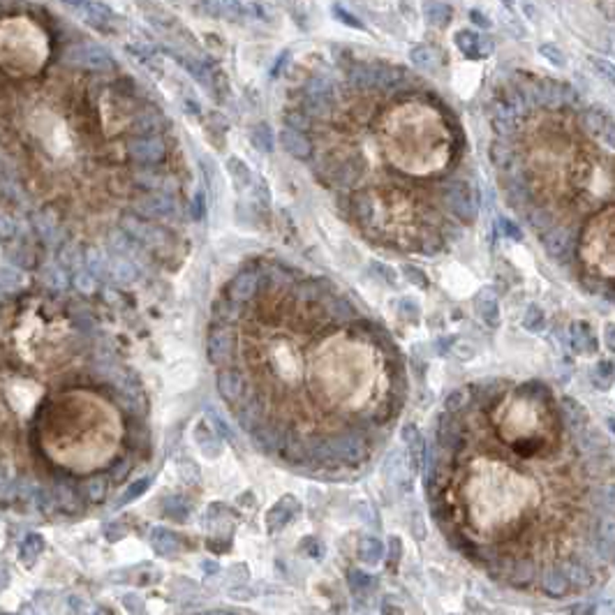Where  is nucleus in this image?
<instances>
[{
	"instance_id": "473e14b6",
	"label": "nucleus",
	"mask_w": 615,
	"mask_h": 615,
	"mask_svg": "<svg viewBox=\"0 0 615 615\" xmlns=\"http://www.w3.org/2000/svg\"><path fill=\"white\" fill-rule=\"evenodd\" d=\"M567 576H569V583L574 585V588H578V590H585V588H590L592 585V574L588 569L583 567V564H578V562H571L567 569Z\"/></svg>"
},
{
	"instance_id": "37998d69",
	"label": "nucleus",
	"mask_w": 615,
	"mask_h": 615,
	"mask_svg": "<svg viewBox=\"0 0 615 615\" xmlns=\"http://www.w3.org/2000/svg\"><path fill=\"white\" fill-rule=\"evenodd\" d=\"M500 229H502V234L506 238H511V241H520V238H523V231H520V227L509 218H500Z\"/></svg>"
},
{
	"instance_id": "4d7b16f0",
	"label": "nucleus",
	"mask_w": 615,
	"mask_h": 615,
	"mask_svg": "<svg viewBox=\"0 0 615 615\" xmlns=\"http://www.w3.org/2000/svg\"><path fill=\"white\" fill-rule=\"evenodd\" d=\"M606 423H609V428L615 433V417H609V419H606Z\"/></svg>"
},
{
	"instance_id": "864d4df0",
	"label": "nucleus",
	"mask_w": 615,
	"mask_h": 615,
	"mask_svg": "<svg viewBox=\"0 0 615 615\" xmlns=\"http://www.w3.org/2000/svg\"><path fill=\"white\" fill-rule=\"evenodd\" d=\"M571 615H595V606L592 604H574L571 606Z\"/></svg>"
},
{
	"instance_id": "2f4dec72",
	"label": "nucleus",
	"mask_w": 615,
	"mask_h": 615,
	"mask_svg": "<svg viewBox=\"0 0 615 615\" xmlns=\"http://www.w3.org/2000/svg\"><path fill=\"white\" fill-rule=\"evenodd\" d=\"M250 141L255 143V148H259L262 153H271L273 150V132L266 123H259V125L252 127L250 132Z\"/></svg>"
},
{
	"instance_id": "c03bdc74",
	"label": "nucleus",
	"mask_w": 615,
	"mask_h": 615,
	"mask_svg": "<svg viewBox=\"0 0 615 615\" xmlns=\"http://www.w3.org/2000/svg\"><path fill=\"white\" fill-rule=\"evenodd\" d=\"M12 282L19 287V282H21V273H19V271H12L10 266L5 264V266H3V289H5V294H10L12 289H14V287H12Z\"/></svg>"
},
{
	"instance_id": "a878e982",
	"label": "nucleus",
	"mask_w": 615,
	"mask_h": 615,
	"mask_svg": "<svg viewBox=\"0 0 615 615\" xmlns=\"http://www.w3.org/2000/svg\"><path fill=\"white\" fill-rule=\"evenodd\" d=\"M592 502L599 511H604L606 516H615V483H604L592 490Z\"/></svg>"
},
{
	"instance_id": "f03ea898",
	"label": "nucleus",
	"mask_w": 615,
	"mask_h": 615,
	"mask_svg": "<svg viewBox=\"0 0 615 615\" xmlns=\"http://www.w3.org/2000/svg\"><path fill=\"white\" fill-rule=\"evenodd\" d=\"M472 483L476 488L469 495V511L481 525L506 523L534 500L532 483L497 462H481L474 469Z\"/></svg>"
},
{
	"instance_id": "a19ab883",
	"label": "nucleus",
	"mask_w": 615,
	"mask_h": 615,
	"mask_svg": "<svg viewBox=\"0 0 615 615\" xmlns=\"http://www.w3.org/2000/svg\"><path fill=\"white\" fill-rule=\"evenodd\" d=\"M590 65L595 68V72H597L599 77L606 79V81L615 86V65L611 61H604V58H595V56H592L590 58Z\"/></svg>"
},
{
	"instance_id": "9d476101",
	"label": "nucleus",
	"mask_w": 615,
	"mask_h": 615,
	"mask_svg": "<svg viewBox=\"0 0 615 615\" xmlns=\"http://www.w3.org/2000/svg\"><path fill=\"white\" fill-rule=\"evenodd\" d=\"M456 47L460 49V54H465L467 58H472V61H479V58H486L493 54V40L488 38V35H479V33H472V31H458L456 33Z\"/></svg>"
},
{
	"instance_id": "4be33fe9",
	"label": "nucleus",
	"mask_w": 615,
	"mask_h": 615,
	"mask_svg": "<svg viewBox=\"0 0 615 615\" xmlns=\"http://www.w3.org/2000/svg\"><path fill=\"white\" fill-rule=\"evenodd\" d=\"M148 539H150V546H153V551L157 555H164V558H169V555L178 553V548H180L178 537L171 530H167V527H153V530H150V537Z\"/></svg>"
},
{
	"instance_id": "cd10ccee",
	"label": "nucleus",
	"mask_w": 615,
	"mask_h": 615,
	"mask_svg": "<svg viewBox=\"0 0 615 615\" xmlns=\"http://www.w3.org/2000/svg\"><path fill=\"white\" fill-rule=\"evenodd\" d=\"M560 414H562L564 421L571 426V428H576V426H583L585 419H588V414H585V407L578 400H574V398H562Z\"/></svg>"
},
{
	"instance_id": "f3484780",
	"label": "nucleus",
	"mask_w": 615,
	"mask_h": 615,
	"mask_svg": "<svg viewBox=\"0 0 615 615\" xmlns=\"http://www.w3.org/2000/svg\"><path fill=\"white\" fill-rule=\"evenodd\" d=\"M474 306H476V313H479V317L488 327H497V324H500V301H497V296L490 287L479 289Z\"/></svg>"
},
{
	"instance_id": "bb28decb",
	"label": "nucleus",
	"mask_w": 615,
	"mask_h": 615,
	"mask_svg": "<svg viewBox=\"0 0 615 615\" xmlns=\"http://www.w3.org/2000/svg\"><path fill=\"white\" fill-rule=\"evenodd\" d=\"M590 380L599 391L611 389L615 382V364L613 361H599V364L590 371Z\"/></svg>"
},
{
	"instance_id": "ddd939ff",
	"label": "nucleus",
	"mask_w": 615,
	"mask_h": 615,
	"mask_svg": "<svg viewBox=\"0 0 615 615\" xmlns=\"http://www.w3.org/2000/svg\"><path fill=\"white\" fill-rule=\"evenodd\" d=\"M278 139H280V146L285 148L292 157H296V160H308V157H313V141H310L303 132H299V130L282 127Z\"/></svg>"
},
{
	"instance_id": "c9c22d12",
	"label": "nucleus",
	"mask_w": 615,
	"mask_h": 615,
	"mask_svg": "<svg viewBox=\"0 0 615 615\" xmlns=\"http://www.w3.org/2000/svg\"><path fill=\"white\" fill-rule=\"evenodd\" d=\"M58 262H61L68 271H72V269H79V266H81L86 259L81 257V252H79L75 245L65 243L63 248H61V252H58Z\"/></svg>"
},
{
	"instance_id": "de8ad7c7",
	"label": "nucleus",
	"mask_w": 615,
	"mask_h": 615,
	"mask_svg": "<svg viewBox=\"0 0 615 615\" xmlns=\"http://www.w3.org/2000/svg\"><path fill=\"white\" fill-rule=\"evenodd\" d=\"M123 604H125L127 611H132V615H143V613H146V609H143V604H141V599L134 597V595H130V597L123 599Z\"/></svg>"
},
{
	"instance_id": "f704fd0d",
	"label": "nucleus",
	"mask_w": 615,
	"mask_h": 615,
	"mask_svg": "<svg viewBox=\"0 0 615 615\" xmlns=\"http://www.w3.org/2000/svg\"><path fill=\"white\" fill-rule=\"evenodd\" d=\"M347 583H350V588L354 592H368L375 588V576L368 574V571L354 569L350 571V576H347Z\"/></svg>"
},
{
	"instance_id": "7ed1b4c3",
	"label": "nucleus",
	"mask_w": 615,
	"mask_h": 615,
	"mask_svg": "<svg viewBox=\"0 0 615 615\" xmlns=\"http://www.w3.org/2000/svg\"><path fill=\"white\" fill-rule=\"evenodd\" d=\"M444 206L462 222H472L479 213V192L469 180H453L442 192Z\"/></svg>"
},
{
	"instance_id": "8fccbe9b",
	"label": "nucleus",
	"mask_w": 615,
	"mask_h": 615,
	"mask_svg": "<svg viewBox=\"0 0 615 615\" xmlns=\"http://www.w3.org/2000/svg\"><path fill=\"white\" fill-rule=\"evenodd\" d=\"M373 269L375 271H382V278L389 280V285H396V282H398V276H396V271L391 269V266H384V264H380V262H373Z\"/></svg>"
},
{
	"instance_id": "1a4fd4ad",
	"label": "nucleus",
	"mask_w": 615,
	"mask_h": 615,
	"mask_svg": "<svg viewBox=\"0 0 615 615\" xmlns=\"http://www.w3.org/2000/svg\"><path fill=\"white\" fill-rule=\"evenodd\" d=\"M68 61L72 65H79V68H88L93 72L107 70V68H111V65H114L111 56L107 54L102 47H98V45H72L70 52H68Z\"/></svg>"
},
{
	"instance_id": "6e6d98bb",
	"label": "nucleus",
	"mask_w": 615,
	"mask_h": 615,
	"mask_svg": "<svg viewBox=\"0 0 615 615\" xmlns=\"http://www.w3.org/2000/svg\"><path fill=\"white\" fill-rule=\"evenodd\" d=\"M199 615H238V613H229V611H206V613H199Z\"/></svg>"
},
{
	"instance_id": "79ce46f5",
	"label": "nucleus",
	"mask_w": 615,
	"mask_h": 615,
	"mask_svg": "<svg viewBox=\"0 0 615 615\" xmlns=\"http://www.w3.org/2000/svg\"><path fill=\"white\" fill-rule=\"evenodd\" d=\"M164 513H167L169 518L185 520V518H187V513H190V506L183 504L180 500H169L167 504H164Z\"/></svg>"
},
{
	"instance_id": "603ef678",
	"label": "nucleus",
	"mask_w": 615,
	"mask_h": 615,
	"mask_svg": "<svg viewBox=\"0 0 615 615\" xmlns=\"http://www.w3.org/2000/svg\"><path fill=\"white\" fill-rule=\"evenodd\" d=\"M604 343L611 352H615V324L613 322H609L604 327Z\"/></svg>"
},
{
	"instance_id": "5701e85b",
	"label": "nucleus",
	"mask_w": 615,
	"mask_h": 615,
	"mask_svg": "<svg viewBox=\"0 0 615 615\" xmlns=\"http://www.w3.org/2000/svg\"><path fill=\"white\" fill-rule=\"evenodd\" d=\"M107 276L120 285H127L137 278V266L127 257H107Z\"/></svg>"
},
{
	"instance_id": "7c9ffc66",
	"label": "nucleus",
	"mask_w": 615,
	"mask_h": 615,
	"mask_svg": "<svg viewBox=\"0 0 615 615\" xmlns=\"http://www.w3.org/2000/svg\"><path fill=\"white\" fill-rule=\"evenodd\" d=\"M523 327L527 331H532V334H539V331H544L546 327V313L544 308L537 306V303H530L523 315Z\"/></svg>"
},
{
	"instance_id": "09e8293b",
	"label": "nucleus",
	"mask_w": 615,
	"mask_h": 615,
	"mask_svg": "<svg viewBox=\"0 0 615 615\" xmlns=\"http://www.w3.org/2000/svg\"><path fill=\"white\" fill-rule=\"evenodd\" d=\"M204 215H206V197H204V192H194V218L197 220H204Z\"/></svg>"
},
{
	"instance_id": "13d9d810",
	"label": "nucleus",
	"mask_w": 615,
	"mask_h": 615,
	"mask_svg": "<svg viewBox=\"0 0 615 615\" xmlns=\"http://www.w3.org/2000/svg\"><path fill=\"white\" fill-rule=\"evenodd\" d=\"M93 615H104V613H102V611H98V613H93Z\"/></svg>"
},
{
	"instance_id": "5fc2aeb1",
	"label": "nucleus",
	"mask_w": 615,
	"mask_h": 615,
	"mask_svg": "<svg viewBox=\"0 0 615 615\" xmlns=\"http://www.w3.org/2000/svg\"><path fill=\"white\" fill-rule=\"evenodd\" d=\"M285 61H287V52H282V54H280V61H278V63H276V65H273V68H271V75H273V77H278V75H280V72H278V70H280V65H282V63H285Z\"/></svg>"
},
{
	"instance_id": "9b49d317",
	"label": "nucleus",
	"mask_w": 615,
	"mask_h": 615,
	"mask_svg": "<svg viewBox=\"0 0 615 615\" xmlns=\"http://www.w3.org/2000/svg\"><path fill=\"white\" fill-rule=\"evenodd\" d=\"M296 513H301V502L294 495H282L266 513V527L269 532H280L294 520Z\"/></svg>"
},
{
	"instance_id": "dca6fc26",
	"label": "nucleus",
	"mask_w": 615,
	"mask_h": 615,
	"mask_svg": "<svg viewBox=\"0 0 615 615\" xmlns=\"http://www.w3.org/2000/svg\"><path fill=\"white\" fill-rule=\"evenodd\" d=\"M569 340H571V350L581 357H590V354L597 352V338L592 334L590 324L585 322H574L569 329Z\"/></svg>"
},
{
	"instance_id": "72a5a7b5",
	"label": "nucleus",
	"mask_w": 615,
	"mask_h": 615,
	"mask_svg": "<svg viewBox=\"0 0 615 615\" xmlns=\"http://www.w3.org/2000/svg\"><path fill=\"white\" fill-rule=\"evenodd\" d=\"M410 58H412V63H414L419 70H423V72L435 70V54H433L428 47H423V45L412 47Z\"/></svg>"
},
{
	"instance_id": "0eeeda50",
	"label": "nucleus",
	"mask_w": 615,
	"mask_h": 615,
	"mask_svg": "<svg viewBox=\"0 0 615 615\" xmlns=\"http://www.w3.org/2000/svg\"><path fill=\"white\" fill-rule=\"evenodd\" d=\"M259 292H262V273L250 271V269L234 276L229 280V285L224 287V296H227L229 301L238 303V306H243V303H248L250 299H255Z\"/></svg>"
},
{
	"instance_id": "f257e3e1",
	"label": "nucleus",
	"mask_w": 615,
	"mask_h": 615,
	"mask_svg": "<svg viewBox=\"0 0 615 615\" xmlns=\"http://www.w3.org/2000/svg\"><path fill=\"white\" fill-rule=\"evenodd\" d=\"M551 394L544 384H525L511 391L495 410L500 435L520 453H534L553 435Z\"/></svg>"
},
{
	"instance_id": "aec40b11",
	"label": "nucleus",
	"mask_w": 615,
	"mask_h": 615,
	"mask_svg": "<svg viewBox=\"0 0 615 615\" xmlns=\"http://www.w3.org/2000/svg\"><path fill=\"white\" fill-rule=\"evenodd\" d=\"M382 472H384L387 481L394 483V486H400V483L410 479L407 465H405V456L398 451V449L389 451V456L384 458V465H382Z\"/></svg>"
},
{
	"instance_id": "f8f14e48",
	"label": "nucleus",
	"mask_w": 615,
	"mask_h": 615,
	"mask_svg": "<svg viewBox=\"0 0 615 615\" xmlns=\"http://www.w3.org/2000/svg\"><path fill=\"white\" fill-rule=\"evenodd\" d=\"M137 211L143 213L146 218H171L173 211H176V201L164 190L146 192L137 204Z\"/></svg>"
},
{
	"instance_id": "a211bd4d",
	"label": "nucleus",
	"mask_w": 615,
	"mask_h": 615,
	"mask_svg": "<svg viewBox=\"0 0 615 615\" xmlns=\"http://www.w3.org/2000/svg\"><path fill=\"white\" fill-rule=\"evenodd\" d=\"M595 546L604 560L615 558V520L613 518L599 520V525L595 530Z\"/></svg>"
},
{
	"instance_id": "39448f33",
	"label": "nucleus",
	"mask_w": 615,
	"mask_h": 615,
	"mask_svg": "<svg viewBox=\"0 0 615 615\" xmlns=\"http://www.w3.org/2000/svg\"><path fill=\"white\" fill-rule=\"evenodd\" d=\"M206 350H208V359L215 366H227L231 359H234L236 350V336L229 331V324H211V331H208V340H206Z\"/></svg>"
},
{
	"instance_id": "4c0bfd02",
	"label": "nucleus",
	"mask_w": 615,
	"mask_h": 615,
	"mask_svg": "<svg viewBox=\"0 0 615 615\" xmlns=\"http://www.w3.org/2000/svg\"><path fill=\"white\" fill-rule=\"evenodd\" d=\"M539 54L541 58H546L548 63L553 65V68H567V56H564V52L560 47L551 45V42H544V45H539Z\"/></svg>"
},
{
	"instance_id": "423d86ee",
	"label": "nucleus",
	"mask_w": 615,
	"mask_h": 615,
	"mask_svg": "<svg viewBox=\"0 0 615 615\" xmlns=\"http://www.w3.org/2000/svg\"><path fill=\"white\" fill-rule=\"evenodd\" d=\"M583 127L595 137L599 143H604L606 148L615 150V118L609 116L599 107H590L581 114Z\"/></svg>"
},
{
	"instance_id": "c756f323",
	"label": "nucleus",
	"mask_w": 615,
	"mask_h": 615,
	"mask_svg": "<svg viewBox=\"0 0 615 615\" xmlns=\"http://www.w3.org/2000/svg\"><path fill=\"white\" fill-rule=\"evenodd\" d=\"M42 551H45V537H42V534H35V532L26 534L19 546V555L24 562H33L35 558H40Z\"/></svg>"
},
{
	"instance_id": "6ab92c4d",
	"label": "nucleus",
	"mask_w": 615,
	"mask_h": 615,
	"mask_svg": "<svg viewBox=\"0 0 615 615\" xmlns=\"http://www.w3.org/2000/svg\"><path fill=\"white\" fill-rule=\"evenodd\" d=\"M194 439H197L201 453H204L206 458H218L222 453V437L208 428L206 421H199L194 426Z\"/></svg>"
},
{
	"instance_id": "49530a36",
	"label": "nucleus",
	"mask_w": 615,
	"mask_h": 615,
	"mask_svg": "<svg viewBox=\"0 0 615 615\" xmlns=\"http://www.w3.org/2000/svg\"><path fill=\"white\" fill-rule=\"evenodd\" d=\"M104 488H107V483L102 479H95V481H91V483H86V486H84L86 495H88L91 500H102Z\"/></svg>"
},
{
	"instance_id": "2eb2a0df",
	"label": "nucleus",
	"mask_w": 615,
	"mask_h": 615,
	"mask_svg": "<svg viewBox=\"0 0 615 615\" xmlns=\"http://www.w3.org/2000/svg\"><path fill=\"white\" fill-rule=\"evenodd\" d=\"M400 437H403L405 446H407L412 469H419L426 462V456H428V449H426V439L421 435V430H419L414 423H405L400 430Z\"/></svg>"
},
{
	"instance_id": "ea45409f",
	"label": "nucleus",
	"mask_w": 615,
	"mask_h": 615,
	"mask_svg": "<svg viewBox=\"0 0 615 615\" xmlns=\"http://www.w3.org/2000/svg\"><path fill=\"white\" fill-rule=\"evenodd\" d=\"M403 276H405V280L412 282V285L419 287V289H428L430 287V282H428V278H426V273L421 269H417V266H412V264H405L403 266Z\"/></svg>"
},
{
	"instance_id": "e433bc0d",
	"label": "nucleus",
	"mask_w": 615,
	"mask_h": 615,
	"mask_svg": "<svg viewBox=\"0 0 615 615\" xmlns=\"http://www.w3.org/2000/svg\"><path fill=\"white\" fill-rule=\"evenodd\" d=\"M150 483H153V479H150V476H141V479L132 481V483H130V486L125 488V493L120 495L118 506L127 504V502H132V500H137V497H139L141 493H146V490L150 488Z\"/></svg>"
},
{
	"instance_id": "393cba45",
	"label": "nucleus",
	"mask_w": 615,
	"mask_h": 615,
	"mask_svg": "<svg viewBox=\"0 0 615 615\" xmlns=\"http://www.w3.org/2000/svg\"><path fill=\"white\" fill-rule=\"evenodd\" d=\"M357 555L361 562L377 564L382 558H384V546H382V541L377 537H364L357 546Z\"/></svg>"
},
{
	"instance_id": "6e6552de",
	"label": "nucleus",
	"mask_w": 615,
	"mask_h": 615,
	"mask_svg": "<svg viewBox=\"0 0 615 615\" xmlns=\"http://www.w3.org/2000/svg\"><path fill=\"white\" fill-rule=\"evenodd\" d=\"M215 384H218L220 398L224 405H229L231 412L248 405V387L236 371H220L218 377H215Z\"/></svg>"
},
{
	"instance_id": "4468645a",
	"label": "nucleus",
	"mask_w": 615,
	"mask_h": 615,
	"mask_svg": "<svg viewBox=\"0 0 615 615\" xmlns=\"http://www.w3.org/2000/svg\"><path fill=\"white\" fill-rule=\"evenodd\" d=\"M541 243H544V248L551 257L567 259L571 248H574V236H571L569 229H564V227H551L541 234Z\"/></svg>"
},
{
	"instance_id": "58836bf2",
	"label": "nucleus",
	"mask_w": 615,
	"mask_h": 615,
	"mask_svg": "<svg viewBox=\"0 0 615 615\" xmlns=\"http://www.w3.org/2000/svg\"><path fill=\"white\" fill-rule=\"evenodd\" d=\"M331 12L336 14V19L340 21V24H345V26H350V28H357V31H366V26H364V21L361 19H357L354 17L352 12H347L343 5L340 3H334L331 5Z\"/></svg>"
},
{
	"instance_id": "3c124183",
	"label": "nucleus",
	"mask_w": 615,
	"mask_h": 615,
	"mask_svg": "<svg viewBox=\"0 0 615 615\" xmlns=\"http://www.w3.org/2000/svg\"><path fill=\"white\" fill-rule=\"evenodd\" d=\"M469 19H472V24H474V26H479V28H490V26H493V21H490V19L486 17V14L479 12V10H472V12H469Z\"/></svg>"
},
{
	"instance_id": "c85d7f7f",
	"label": "nucleus",
	"mask_w": 615,
	"mask_h": 615,
	"mask_svg": "<svg viewBox=\"0 0 615 615\" xmlns=\"http://www.w3.org/2000/svg\"><path fill=\"white\" fill-rule=\"evenodd\" d=\"M426 21L435 28H446L451 21V5L449 3H426L423 5Z\"/></svg>"
},
{
	"instance_id": "412c9836",
	"label": "nucleus",
	"mask_w": 615,
	"mask_h": 615,
	"mask_svg": "<svg viewBox=\"0 0 615 615\" xmlns=\"http://www.w3.org/2000/svg\"><path fill=\"white\" fill-rule=\"evenodd\" d=\"M541 588H544L546 595H551V597H562V595H567V590L571 588L567 571H564V569H558V567L546 569L544 574H541Z\"/></svg>"
},
{
	"instance_id": "20e7f679",
	"label": "nucleus",
	"mask_w": 615,
	"mask_h": 615,
	"mask_svg": "<svg viewBox=\"0 0 615 615\" xmlns=\"http://www.w3.org/2000/svg\"><path fill=\"white\" fill-rule=\"evenodd\" d=\"M127 160L137 164L139 169H153L155 164H160L167 155V141L164 137H132L125 146Z\"/></svg>"
},
{
	"instance_id": "b1692460",
	"label": "nucleus",
	"mask_w": 615,
	"mask_h": 615,
	"mask_svg": "<svg viewBox=\"0 0 615 615\" xmlns=\"http://www.w3.org/2000/svg\"><path fill=\"white\" fill-rule=\"evenodd\" d=\"M224 167H227V173H229V178H231V183H234V187H236L238 192L248 190V187L255 183L250 167L241 160V157H229Z\"/></svg>"
},
{
	"instance_id": "a18cd8bd",
	"label": "nucleus",
	"mask_w": 615,
	"mask_h": 615,
	"mask_svg": "<svg viewBox=\"0 0 615 615\" xmlns=\"http://www.w3.org/2000/svg\"><path fill=\"white\" fill-rule=\"evenodd\" d=\"M75 285H77L79 292L91 294L93 289H95V276H88V273H77V276H75Z\"/></svg>"
}]
</instances>
